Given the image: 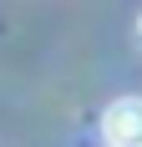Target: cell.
Segmentation results:
<instances>
[{
  "mask_svg": "<svg viewBox=\"0 0 142 147\" xmlns=\"http://www.w3.org/2000/svg\"><path fill=\"white\" fill-rule=\"evenodd\" d=\"M101 132H107L112 147H142V96L112 102L107 117H101Z\"/></svg>",
  "mask_w": 142,
  "mask_h": 147,
  "instance_id": "cell-1",
  "label": "cell"
},
{
  "mask_svg": "<svg viewBox=\"0 0 142 147\" xmlns=\"http://www.w3.org/2000/svg\"><path fill=\"white\" fill-rule=\"evenodd\" d=\"M137 41H142V20H137Z\"/></svg>",
  "mask_w": 142,
  "mask_h": 147,
  "instance_id": "cell-2",
  "label": "cell"
}]
</instances>
